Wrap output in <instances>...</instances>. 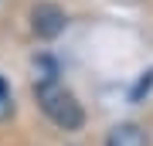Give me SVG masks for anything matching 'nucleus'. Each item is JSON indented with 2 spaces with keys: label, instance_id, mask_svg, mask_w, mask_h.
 Listing matches in <instances>:
<instances>
[{
  "label": "nucleus",
  "instance_id": "obj_1",
  "mask_svg": "<svg viewBox=\"0 0 153 146\" xmlns=\"http://www.w3.org/2000/svg\"><path fill=\"white\" fill-rule=\"evenodd\" d=\"M38 105L44 109V116H48L55 126H61V129H82L85 122V112L82 105H78V99L68 92V88H61L58 82H38Z\"/></svg>",
  "mask_w": 153,
  "mask_h": 146
},
{
  "label": "nucleus",
  "instance_id": "obj_2",
  "mask_svg": "<svg viewBox=\"0 0 153 146\" xmlns=\"http://www.w3.org/2000/svg\"><path fill=\"white\" fill-rule=\"evenodd\" d=\"M65 10H61L58 4H38L31 10V27H34V34L44 41H51V38H58L61 31H65Z\"/></svg>",
  "mask_w": 153,
  "mask_h": 146
},
{
  "label": "nucleus",
  "instance_id": "obj_3",
  "mask_svg": "<svg viewBox=\"0 0 153 146\" xmlns=\"http://www.w3.org/2000/svg\"><path fill=\"white\" fill-rule=\"evenodd\" d=\"M105 146H146V133L140 126H133V122H123V126H116L109 133Z\"/></svg>",
  "mask_w": 153,
  "mask_h": 146
},
{
  "label": "nucleus",
  "instance_id": "obj_4",
  "mask_svg": "<svg viewBox=\"0 0 153 146\" xmlns=\"http://www.w3.org/2000/svg\"><path fill=\"white\" fill-rule=\"evenodd\" d=\"M10 112H14V102H10V88H7L4 75H0V119H7Z\"/></svg>",
  "mask_w": 153,
  "mask_h": 146
},
{
  "label": "nucleus",
  "instance_id": "obj_5",
  "mask_svg": "<svg viewBox=\"0 0 153 146\" xmlns=\"http://www.w3.org/2000/svg\"><path fill=\"white\" fill-rule=\"evenodd\" d=\"M150 85H153V71H146V75H143V78L136 82V88H133V102H136V99H140L143 92H150Z\"/></svg>",
  "mask_w": 153,
  "mask_h": 146
}]
</instances>
